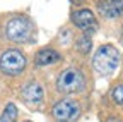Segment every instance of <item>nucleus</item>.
I'll list each match as a JSON object with an SVG mask.
<instances>
[{"label": "nucleus", "instance_id": "nucleus-1", "mask_svg": "<svg viewBox=\"0 0 123 122\" xmlns=\"http://www.w3.org/2000/svg\"><path fill=\"white\" fill-rule=\"evenodd\" d=\"M120 60H121V55H120L116 47L103 45V47L98 48V52L92 57V67L101 76H110L118 69Z\"/></svg>", "mask_w": 123, "mask_h": 122}, {"label": "nucleus", "instance_id": "nucleus-2", "mask_svg": "<svg viewBox=\"0 0 123 122\" xmlns=\"http://www.w3.org/2000/svg\"><path fill=\"white\" fill-rule=\"evenodd\" d=\"M56 89L60 93H82L86 89V76L77 67L63 69L56 78Z\"/></svg>", "mask_w": 123, "mask_h": 122}, {"label": "nucleus", "instance_id": "nucleus-3", "mask_svg": "<svg viewBox=\"0 0 123 122\" xmlns=\"http://www.w3.org/2000/svg\"><path fill=\"white\" fill-rule=\"evenodd\" d=\"M5 36L14 43L29 41V38L33 36V24L24 16H15L5 26Z\"/></svg>", "mask_w": 123, "mask_h": 122}, {"label": "nucleus", "instance_id": "nucleus-4", "mask_svg": "<svg viewBox=\"0 0 123 122\" xmlns=\"http://www.w3.org/2000/svg\"><path fill=\"white\" fill-rule=\"evenodd\" d=\"M26 67V57L22 52L10 48L0 55V71L7 76H19Z\"/></svg>", "mask_w": 123, "mask_h": 122}, {"label": "nucleus", "instance_id": "nucleus-5", "mask_svg": "<svg viewBox=\"0 0 123 122\" xmlns=\"http://www.w3.org/2000/svg\"><path fill=\"white\" fill-rule=\"evenodd\" d=\"M51 115L58 122H72L77 120L80 115V105L72 98H63L53 105Z\"/></svg>", "mask_w": 123, "mask_h": 122}, {"label": "nucleus", "instance_id": "nucleus-6", "mask_svg": "<svg viewBox=\"0 0 123 122\" xmlns=\"http://www.w3.org/2000/svg\"><path fill=\"white\" fill-rule=\"evenodd\" d=\"M72 21L74 24L84 31V35H92L96 33L98 29V22H96V16L92 14V10L89 9H79V10H74L72 12Z\"/></svg>", "mask_w": 123, "mask_h": 122}, {"label": "nucleus", "instance_id": "nucleus-7", "mask_svg": "<svg viewBox=\"0 0 123 122\" xmlns=\"http://www.w3.org/2000/svg\"><path fill=\"white\" fill-rule=\"evenodd\" d=\"M21 96L27 105H39L44 98V88L38 81L26 83L21 89Z\"/></svg>", "mask_w": 123, "mask_h": 122}, {"label": "nucleus", "instance_id": "nucleus-8", "mask_svg": "<svg viewBox=\"0 0 123 122\" xmlns=\"http://www.w3.org/2000/svg\"><path fill=\"white\" fill-rule=\"evenodd\" d=\"M98 9L106 19H116L123 16V0H98Z\"/></svg>", "mask_w": 123, "mask_h": 122}, {"label": "nucleus", "instance_id": "nucleus-9", "mask_svg": "<svg viewBox=\"0 0 123 122\" xmlns=\"http://www.w3.org/2000/svg\"><path fill=\"white\" fill-rule=\"evenodd\" d=\"M60 60V53L53 48H44V50H39L36 55H34V64L39 65V67H44V65H51V64H56Z\"/></svg>", "mask_w": 123, "mask_h": 122}, {"label": "nucleus", "instance_id": "nucleus-10", "mask_svg": "<svg viewBox=\"0 0 123 122\" xmlns=\"http://www.w3.org/2000/svg\"><path fill=\"white\" fill-rule=\"evenodd\" d=\"M17 114H19V110H17V107H15V103L9 101V103L5 105L2 115H0V122H15Z\"/></svg>", "mask_w": 123, "mask_h": 122}, {"label": "nucleus", "instance_id": "nucleus-11", "mask_svg": "<svg viewBox=\"0 0 123 122\" xmlns=\"http://www.w3.org/2000/svg\"><path fill=\"white\" fill-rule=\"evenodd\" d=\"M91 48H92V41H91V38H89L87 35H82V36L77 38V41H75V50L79 52V53L86 55V53L91 52Z\"/></svg>", "mask_w": 123, "mask_h": 122}, {"label": "nucleus", "instance_id": "nucleus-12", "mask_svg": "<svg viewBox=\"0 0 123 122\" xmlns=\"http://www.w3.org/2000/svg\"><path fill=\"white\" fill-rule=\"evenodd\" d=\"M111 98L116 105H123V84H116L111 91Z\"/></svg>", "mask_w": 123, "mask_h": 122}, {"label": "nucleus", "instance_id": "nucleus-13", "mask_svg": "<svg viewBox=\"0 0 123 122\" xmlns=\"http://www.w3.org/2000/svg\"><path fill=\"white\" fill-rule=\"evenodd\" d=\"M104 122H121V119H118V117H115V115H111V117H108Z\"/></svg>", "mask_w": 123, "mask_h": 122}, {"label": "nucleus", "instance_id": "nucleus-14", "mask_svg": "<svg viewBox=\"0 0 123 122\" xmlns=\"http://www.w3.org/2000/svg\"><path fill=\"white\" fill-rule=\"evenodd\" d=\"M26 122H31V120H26Z\"/></svg>", "mask_w": 123, "mask_h": 122}]
</instances>
